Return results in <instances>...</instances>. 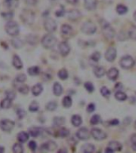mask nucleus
<instances>
[{
	"mask_svg": "<svg viewBox=\"0 0 136 153\" xmlns=\"http://www.w3.org/2000/svg\"><path fill=\"white\" fill-rule=\"evenodd\" d=\"M26 112L24 111V110H22V109L18 110V117L20 118V119H22V118H23L24 117L26 116Z\"/></svg>",
	"mask_w": 136,
	"mask_h": 153,
	"instance_id": "603ef678",
	"label": "nucleus"
},
{
	"mask_svg": "<svg viewBox=\"0 0 136 153\" xmlns=\"http://www.w3.org/2000/svg\"><path fill=\"white\" fill-rule=\"evenodd\" d=\"M115 97H116V99L119 101H125L127 100V96L125 93L123 92H121V91H119V92H116V94H115Z\"/></svg>",
	"mask_w": 136,
	"mask_h": 153,
	"instance_id": "473e14b6",
	"label": "nucleus"
},
{
	"mask_svg": "<svg viewBox=\"0 0 136 153\" xmlns=\"http://www.w3.org/2000/svg\"><path fill=\"white\" fill-rule=\"evenodd\" d=\"M46 108L48 111H54L57 108V103L56 101H49L47 103Z\"/></svg>",
	"mask_w": 136,
	"mask_h": 153,
	"instance_id": "4c0bfd02",
	"label": "nucleus"
},
{
	"mask_svg": "<svg viewBox=\"0 0 136 153\" xmlns=\"http://www.w3.org/2000/svg\"><path fill=\"white\" fill-rule=\"evenodd\" d=\"M85 88L86 89L88 92L92 93L94 91V85H93V83L90 82H87L85 83Z\"/></svg>",
	"mask_w": 136,
	"mask_h": 153,
	"instance_id": "c03bdc74",
	"label": "nucleus"
},
{
	"mask_svg": "<svg viewBox=\"0 0 136 153\" xmlns=\"http://www.w3.org/2000/svg\"><path fill=\"white\" fill-rule=\"evenodd\" d=\"M11 44L12 46L16 49H20L23 46V42L21 40L20 38H14L11 40Z\"/></svg>",
	"mask_w": 136,
	"mask_h": 153,
	"instance_id": "bb28decb",
	"label": "nucleus"
},
{
	"mask_svg": "<svg viewBox=\"0 0 136 153\" xmlns=\"http://www.w3.org/2000/svg\"><path fill=\"white\" fill-rule=\"evenodd\" d=\"M103 27V34L107 38H113L115 36V30L108 23H104L103 25H102Z\"/></svg>",
	"mask_w": 136,
	"mask_h": 153,
	"instance_id": "1a4fd4ad",
	"label": "nucleus"
},
{
	"mask_svg": "<svg viewBox=\"0 0 136 153\" xmlns=\"http://www.w3.org/2000/svg\"><path fill=\"white\" fill-rule=\"evenodd\" d=\"M26 2L29 5H35L37 3V0H26Z\"/></svg>",
	"mask_w": 136,
	"mask_h": 153,
	"instance_id": "6e6d98bb",
	"label": "nucleus"
},
{
	"mask_svg": "<svg viewBox=\"0 0 136 153\" xmlns=\"http://www.w3.org/2000/svg\"><path fill=\"white\" fill-rule=\"evenodd\" d=\"M59 50L60 53L63 57L67 56L70 52V46L66 42H62L59 44Z\"/></svg>",
	"mask_w": 136,
	"mask_h": 153,
	"instance_id": "f8f14e48",
	"label": "nucleus"
},
{
	"mask_svg": "<svg viewBox=\"0 0 136 153\" xmlns=\"http://www.w3.org/2000/svg\"><path fill=\"white\" fill-rule=\"evenodd\" d=\"M12 150H13L14 152L15 153H22L23 152V147L22 144L18 143H16L14 144L13 148H12Z\"/></svg>",
	"mask_w": 136,
	"mask_h": 153,
	"instance_id": "c9c22d12",
	"label": "nucleus"
},
{
	"mask_svg": "<svg viewBox=\"0 0 136 153\" xmlns=\"http://www.w3.org/2000/svg\"><path fill=\"white\" fill-rule=\"evenodd\" d=\"M72 32H73V30H72V28L69 25H68V24H64V25L61 26L62 35L71 36L72 34Z\"/></svg>",
	"mask_w": 136,
	"mask_h": 153,
	"instance_id": "f3484780",
	"label": "nucleus"
},
{
	"mask_svg": "<svg viewBox=\"0 0 136 153\" xmlns=\"http://www.w3.org/2000/svg\"><path fill=\"white\" fill-rule=\"evenodd\" d=\"M77 136L78 139L81 140H88L90 137L89 131L86 128H81L77 132Z\"/></svg>",
	"mask_w": 136,
	"mask_h": 153,
	"instance_id": "9d476101",
	"label": "nucleus"
},
{
	"mask_svg": "<svg viewBox=\"0 0 136 153\" xmlns=\"http://www.w3.org/2000/svg\"><path fill=\"white\" fill-rule=\"evenodd\" d=\"M26 80V74H18L17 77H16V81L19 83H23Z\"/></svg>",
	"mask_w": 136,
	"mask_h": 153,
	"instance_id": "49530a36",
	"label": "nucleus"
},
{
	"mask_svg": "<svg viewBox=\"0 0 136 153\" xmlns=\"http://www.w3.org/2000/svg\"><path fill=\"white\" fill-rule=\"evenodd\" d=\"M80 16H81L80 12L78 10H76V9L69 10V13H68V18L71 21L77 20L78 18H80Z\"/></svg>",
	"mask_w": 136,
	"mask_h": 153,
	"instance_id": "4468645a",
	"label": "nucleus"
},
{
	"mask_svg": "<svg viewBox=\"0 0 136 153\" xmlns=\"http://www.w3.org/2000/svg\"><path fill=\"white\" fill-rule=\"evenodd\" d=\"M107 75H108V77L109 79L115 81V80L117 79L119 76V70L116 68H111L108 70Z\"/></svg>",
	"mask_w": 136,
	"mask_h": 153,
	"instance_id": "dca6fc26",
	"label": "nucleus"
},
{
	"mask_svg": "<svg viewBox=\"0 0 136 153\" xmlns=\"http://www.w3.org/2000/svg\"><path fill=\"white\" fill-rule=\"evenodd\" d=\"M34 18H35L34 13L28 9L23 10L21 14V19L26 25H32L34 21Z\"/></svg>",
	"mask_w": 136,
	"mask_h": 153,
	"instance_id": "f03ea898",
	"label": "nucleus"
},
{
	"mask_svg": "<svg viewBox=\"0 0 136 153\" xmlns=\"http://www.w3.org/2000/svg\"><path fill=\"white\" fill-rule=\"evenodd\" d=\"M132 149L135 152H136V143H133V144H132Z\"/></svg>",
	"mask_w": 136,
	"mask_h": 153,
	"instance_id": "680f3d73",
	"label": "nucleus"
},
{
	"mask_svg": "<svg viewBox=\"0 0 136 153\" xmlns=\"http://www.w3.org/2000/svg\"><path fill=\"white\" fill-rule=\"evenodd\" d=\"M14 127V122L8 119H3L0 121V128L4 132H10Z\"/></svg>",
	"mask_w": 136,
	"mask_h": 153,
	"instance_id": "423d86ee",
	"label": "nucleus"
},
{
	"mask_svg": "<svg viewBox=\"0 0 136 153\" xmlns=\"http://www.w3.org/2000/svg\"><path fill=\"white\" fill-rule=\"evenodd\" d=\"M58 76L61 80H66L69 76V74L65 69H61L58 72Z\"/></svg>",
	"mask_w": 136,
	"mask_h": 153,
	"instance_id": "58836bf2",
	"label": "nucleus"
},
{
	"mask_svg": "<svg viewBox=\"0 0 136 153\" xmlns=\"http://www.w3.org/2000/svg\"><path fill=\"white\" fill-rule=\"evenodd\" d=\"M106 152H113V151L110 148H106V150H105Z\"/></svg>",
	"mask_w": 136,
	"mask_h": 153,
	"instance_id": "052dcab7",
	"label": "nucleus"
},
{
	"mask_svg": "<svg viewBox=\"0 0 136 153\" xmlns=\"http://www.w3.org/2000/svg\"><path fill=\"white\" fill-rule=\"evenodd\" d=\"M39 109V105L38 103L36 101H32L30 105V107H29V110L30 112H37L38 110Z\"/></svg>",
	"mask_w": 136,
	"mask_h": 153,
	"instance_id": "ea45409f",
	"label": "nucleus"
},
{
	"mask_svg": "<svg viewBox=\"0 0 136 153\" xmlns=\"http://www.w3.org/2000/svg\"><path fill=\"white\" fill-rule=\"evenodd\" d=\"M110 124L111 125H118L119 124V120H111V121L110 122Z\"/></svg>",
	"mask_w": 136,
	"mask_h": 153,
	"instance_id": "bf43d9fd",
	"label": "nucleus"
},
{
	"mask_svg": "<svg viewBox=\"0 0 136 153\" xmlns=\"http://www.w3.org/2000/svg\"><path fill=\"white\" fill-rule=\"evenodd\" d=\"M66 2H68L69 3H71V4H76L78 2V0H66Z\"/></svg>",
	"mask_w": 136,
	"mask_h": 153,
	"instance_id": "13d9d810",
	"label": "nucleus"
},
{
	"mask_svg": "<svg viewBox=\"0 0 136 153\" xmlns=\"http://www.w3.org/2000/svg\"><path fill=\"white\" fill-rule=\"evenodd\" d=\"M100 121H101V118H100V117L99 116V115L95 114L94 115V116H93V117L91 118V124L93 125H98L99 123H100Z\"/></svg>",
	"mask_w": 136,
	"mask_h": 153,
	"instance_id": "a19ab883",
	"label": "nucleus"
},
{
	"mask_svg": "<svg viewBox=\"0 0 136 153\" xmlns=\"http://www.w3.org/2000/svg\"><path fill=\"white\" fill-rule=\"evenodd\" d=\"M43 129L39 127H32L29 129V132H30V134L31 136L33 137H37L41 133H42Z\"/></svg>",
	"mask_w": 136,
	"mask_h": 153,
	"instance_id": "a211bd4d",
	"label": "nucleus"
},
{
	"mask_svg": "<svg viewBox=\"0 0 136 153\" xmlns=\"http://www.w3.org/2000/svg\"><path fill=\"white\" fill-rule=\"evenodd\" d=\"M12 105V102H11V100H10L9 98H5V99H3L2 101H1V104H0V106L2 109H7L9 108Z\"/></svg>",
	"mask_w": 136,
	"mask_h": 153,
	"instance_id": "c85d7f7f",
	"label": "nucleus"
},
{
	"mask_svg": "<svg viewBox=\"0 0 136 153\" xmlns=\"http://www.w3.org/2000/svg\"><path fill=\"white\" fill-rule=\"evenodd\" d=\"M131 140L132 143H136V133H135V134L131 136Z\"/></svg>",
	"mask_w": 136,
	"mask_h": 153,
	"instance_id": "4d7b16f0",
	"label": "nucleus"
},
{
	"mask_svg": "<svg viewBox=\"0 0 136 153\" xmlns=\"http://www.w3.org/2000/svg\"><path fill=\"white\" fill-rule=\"evenodd\" d=\"M91 134L96 140H103L107 138V134L99 128H93L91 131Z\"/></svg>",
	"mask_w": 136,
	"mask_h": 153,
	"instance_id": "6e6552de",
	"label": "nucleus"
},
{
	"mask_svg": "<svg viewBox=\"0 0 136 153\" xmlns=\"http://www.w3.org/2000/svg\"><path fill=\"white\" fill-rule=\"evenodd\" d=\"M29 148H30L31 150L33 151V152H35V150L37 149L38 148V145H37V144L35 141H30V143H29Z\"/></svg>",
	"mask_w": 136,
	"mask_h": 153,
	"instance_id": "3c124183",
	"label": "nucleus"
},
{
	"mask_svg": "<svg viewBox=\"0 0 136 153\" xmlns=\"http://www.w3.org/2000/svg\"><path fill=\"white\" fill-rule=\"evenodd\" d=\"M2 16L5 19H7V20H10L14 17V13L13 12H7V13H3L2 14Z\"/></svg>",
	"mask_w": 136,
	"mask_h": 153,
	"instance_id": "09e8293b",
	"label": "nucleus"
},
{
	"mask_svg": "<svg viewBox=\"0 0 136 153\" xmlns=\"http://www.w3.org/2000/svg\"><path fill=\"white\" fill-rule=\"evenodd\" d=\"M72 124L75 127H79L82 124V118L80 117L79 115H74L72 117Z\"/></svg>",
	"mask_w": 136,
	"mask_h": 153,
	"instance_id": "5701e85b",
	"label": "nucleus"
},
{
	"mask_svg": "<svg viewBox=\"0 0 136 153\" xmlns=\"http://www.w3.org/2000/svg\"><path fill=\"white\" fill-rule=\"evenodd\" d=\"M0 152H4V148L2 146H0Z\"/></svg>",
	"mask_w": 136,
	"mask_h": 153,
	"instance_id": "0e129e2a",
	"label": "nucleus"
},
{
	"mask_svg": "<svg viewBox=\"0 0 136 153\" xmlns=\"http://www.w3.org/2000/svg\"><path fill=\"white\" fill-rule=\"evenodd\" d=\"M5 30L7 33L10 36H16L19 34V26H18V23L14 22V21H9L7 24H6Z\"/></svg>",
	"mask_w": 136,
	"mask_h": 153,
	"instance_id": "7ed1b4c3",
	"label": "nucleus"
},
{
	"mask_svg": "<svg viewBox=\"0 0 136 153\" xmlns=\"http://www.w3.org/2000/svg\"><path fill=\"white\" fill-rule=\"evenodd\" d=\"M42 91H43V87H42L41 84H36L35 85H33V88H32V93L35 97L39 96Z\"/></svg>",
	"mask_w": 136,
	"mask_h": 153,
	"instance_id": "4be33fe9",
	"label": "nucleus"
},
{
	"mask_svg": "<svg viewBox=\"0 0 136 153\" xmlns=\"http://www.w3.org/2000/svg\"><path fill=\"white\" fill-rule=\"evenodd\" d=\"M134 18H135V20L136 21V11L135 12V14H134Z\"/></svg>",
	"mask_w": 136,
	"mask_h": 153,
	"instance_id": "69168bd1",
	"label": "nucleus"
},
{
	"mask_svg": "<svg viewBox=\"0 0 136 153\" xmlns=\"http://www.w3.org/2000/svg\"><path fill=\"white\" fill-rule=\"evenodd\" d=\"M28 74L30 76H37L40 74V68L38 66H32L28 69Z\"/></svg>",
	"mask_w": 136,
	"mask_h": 153,
	"instance_id": "2f4dec72",
	"label": "nucleus"
},
{
	"mask_svg": "<svg viewBox=\"0 0 136 153\" xmlns=\"http://www.w3.org/2000/svg\"><path fill=\"white\" fill-rule=\"evenodd\" d=\"M18 140L21 143H26L29 140V134L26 132H21L18 134Z\"/></svg>",
	"mask_w": 136,
	"mask_h": 153,
	"instance_id": "393cba45",
	"label": "nucleus"
},
{
	"mask_svg": "<svg viewBox=\"0 0 136 153\" xmlns=\"http://www.w3.org/2000/svg\"><path fill=\"white\" fill-rule=\"evenodd\" d=\"M95 151V146L92 144H85L81 148V152L85 153H92Z\"/></svg>",
	"mask_w": 136,
	"mask_h": 153,
	"instance_id": "aec40b11",
	"label": "nucleus"
},
{
	"mask_svg": "<svg viewBox=\"0 0 136 153\" xmlns=\"http://www.w3.org/2000/svg\"><path fill=\"white\" fill-rule=\"evenodd\" d=\"M105 69L102 66H97L94 69V74L97 77H102L105 74Z\"/></svg>",
	"mask_w": 136,
	"mask_h": 153,
	"instance_id": "cd10ccee",
	"label": "nucleus"
},
{
	"mask_svg": "<svg viewBox=\"0 0 136 153\" xmlns=\"http://www.w3.org/2000/svg\"><path fill=\"white\" fill-rule=\"evenodd\" d=\"M135 128L136 129V121H135Z\"/></svg>",
	"mask_w": 136,
	"mask_h": 153,
	"instance_id": "338daca9",
	"label": "nucleus"
},
{
	"mask_svg": "<svg viewBox=\"0 0 136 153\" xmlns=\"http://www.w3.org/2000/svg\"><path fill=\"white\" fill-rule=\"evenodd\" d=\"M91 58L93 59V61H98L100 59V54L99 52H95V53H93V54H92Z\"/></svg>",
	"mask_w": 136,
	"mask_h": 153,
	"instance_id": "8fccbe9b",
	"label": "nucleus"
},
{
	"mask_svg": "<svg viewBox=\"0 0 136 153\" xmlns=\"http://www.w3.org/2000/svg\"><path fill=\"white\" fill-rule=\"evenodd\" d=\"M65 123V119L61 117H54V127H61L62 125H64Z\"/></svg>",
	"mask_w": 136,
	"mask_h": 153,
	"instance_id": "a878e982",
	"label": "nucleus"
},
{
	"mask_svg": "<svg viewBox=\"0 0 136 153\" xmlns=\"http://www.w3.org/2000/svg\"><path fill=\"white\" fill-rule=\"evenodd\" d=\"M27 42L30 45H36L38 43V37L34 34H30L27 36Z\"/></svg>",
	"mask_w": 136,
	"mask_h": 153,
	"instance_id": "72a5a7b5",
	"label": "nucleus"
},
{
	"mask_svg": "<svg viewBox=\"0 0 136 153\" xmlns=\"http://www.w3.org/2000/svg\"><path fill=\"white\" fill-rule=\"evenodd\" d=\"M85 6L87 10H95L97 6V0H85Z\"/></svg>",
	"mask_w": 136,
	"mask_h": 153,
	"instance_id": "2eb2a0df",
	"label": "nucleus"
},
{
	"mask_svg": "<svg viewBox=\"0 0 136 153\" xmlns=\"http://www.w3.org/2000/svg\"><path fill=\"white\" fill-rule=\"evenodd\" d=\"M56 148H57V144L54 141H51V140L41 145V149L46 151H51V152L56 150Z\"/></svg>",
	"mask_w": 136,
	"mask_h": 153,
	"instance_id": "ddd939ff",
	"label": "nucleus"
},
{
	"mask_svg": "<svg viewBox=\"0 0 136 153\" xmlns=\"http://www.w3.org/2000/svg\"><path fill=\"white\" fill-rule=\"evenodd\" d=\"M81 31L86 34H93L96 31V26L93 22L87 21L81 26Z\"/></svg>",
	"mask_w": 136,
	"mask_h": 153,
	"instance_id": "20e7f679",
	"label": "nucleus"
},
{
	"mask_svg": "<svg viewBox=\"0 0 136 153\" xmlns=\"http://www.w3.org/2000/svg\"><path fill=\"white\" fill-rule=\"evenodd\" d=\"M63 93V88L61 85L59 84L58 82H55L54 85V93L56 96H61Z\"/></svg>",
	"mask_w": 136,
	"mask_h": 153,
	"instance_id": "b1692460",
	"label": "nucleus"
},
{
	"mask_svg": "<svg viewBox=\"0 0 136 153\" xmlns=\"http://www.w3.org/2000/svg\"><path fill=\"white\" fill-rule=\"evenodd\" d=\"M18 3V0H4V5L7 8H15Z\"/></svg>",
	"mask_w": 136,
	"mask_h": 153,
	"instance_id": "c756f323",
	"label": "nucleus"
},
{
	"mask_svg": "<svg viewBox=\"0 0 136 153\" xmlns=\"http://www.w3.org/2000/svg\"><path fill=\"white\" fill-rule=\"evenodd\" d=\"M69 135V130L65 128H61L57 133V136L61 137H67Z\"/></svg>",
	"mask_w": 136,
	"mask_h": 153,
	"instance_id": "f704fd0d",
	"label": "nucleus"
},
{
	"mask_svg": "<svg viewBox=\"0 0 136 153\" xmlns=\"http://www.w3.org/2000/svg\"><path fill=\"white\" fill-rule=\"evenodd\" d=\"M100 93H101V94L103 95V97H108L111 94L110 90L108 88H106V87H102L101 89H100Z\"/></svg>",
	"mask_w": 136,
	"mask_h": 153,
	"instance_id": "a18cd8bd",
	"label": "nucleus"
},
{
	"mask_svg": "<svg viewBox=\"0 0 136 153\" xmlns=\"http://www.w3.org/2000/svg\"><path fill=\"white\" fill-rule=\"evenodd\" d=\"M6 96H7V98H9V99L12 101V100H14L15 98L16 93H14V91H13V90H9V91H7V92L6 93Z\"/></svg>",
	"mask_w": 136,
	"mask_h": 153,
	"instance_id": "de8ad7c7",
	"label": "nucleus"
},
{
	"mask_svg": "<svg viewBox=\"0 0 136 153\" xmlns=\"http://www.w3.org/2000/svg\"><path fill=\"white\" fill-rule=\"evenodd\" d=\"M120 66L122 68L126 69H129L132 68L135 65V61L131 56H124L120 60Z\"/></svg>",
	"mask_w": 136,
	"mask_h": 153,
	"instance_id": "39448f33",
	"label": "nucleus"
},
{
	"mask_svg": "<svg viewBox=\"0 0 136 153\" xmlns=\"http://www.w3.org/2000/svg\"><path fill=\"white\" fill-rule=\"evenodd\" d=\"M95 105L92 103V104H89V105H88V106L87 111L88 112H94V110H95Z\"/></svg>",
	"mask_w": 136,
	"mask_h": 153,
	"instance_id": "864d4df0",
	"label": "nucleus"
},
{
	"mask_svg": "<svg viewBox=\"0 0 136 153\" xmlns=\"http://www.w3.org/2000/svg\"><path fill=\"white\" fill-rule=\"evenodd\" d=\"M117 51L114 47H110L108 49V50L105 53V58L108 61H113L116 58Z\"/></svg>",
	"mask_w": 136,
	"mask_h": 153,
	"instance_id": "9b49d317",
	"label": "nucleus"
},
{
	"mask_svg": "<svg viewBox=\"0 0 136 153\" xmlns=\"http://www.w3.org/2000/svg\"><path fill=\"white\" fill-rule=\"evenodd\" d=\"M116 11L118 12V14L119 15H124L127 12V7L126 6L122 5V4H119V5L117 6L116 7Z\"/></svg>",
	"mask_w": 136,
	"mask_h": 153,
	"instance_id": "e433bc0d",
	"label": "nucleus"
},
{
	"mask_svg": "<svg viewBox=\"0 0 136 153\" xmlns=\"http://www.w3.org/2000/svg\"><path fill=\"white\" fill-rule=\"evenodd\" d=\"M108 148H110L113 152L120 151L122 149V144L120 143H119L118 141H111L108 144Z\"/></svg>",
	"mask_w": 136,
	"mask_h": 153,
	"instance_id": "6ab92c4d",
	"label": "nucleus"
},
{
	"mask_svg": "<svg viewBox=\"0 0 136 153\" xmlns=\"http://www.w3.org/2000/svg\"><path fill=\"white\" fill-rule=\"evenodd\" d=\"M18 91L19 93H21L22 94H27L29 93V86L26 85H23L22 86L18 87Z\"/></svg>",
	"mask_w": 136,
	"mask_h": 153,
	"instance_id": "37998d69",
	"label": "nucleus"
},
{
	"mask_svg": "<svg viewBox=\"0 0 136 153\" xmlns=\"http://www.w3.org/2000/svg\"><path fill=\"white\" fill-rule=\"evenodd\" d=\"M44 27L46 30V31H48L49 33H53L57 28V25H56L55 20L52 19V18H47L44 23Z\"/></svg>",
	"mask_w": 136,
	"mask_h": 153,
	"instance_id": "0eeeda50",
	"label": "nucleus"
},
{
	"mask_svg": "<svg viewBox=\"0 0 136 153\" xmlns=\"http://www.w3.org/2000/svg\"><path fill=\"white\" fill-rule=\"evenodd\" d=\"M72 98L69 96H66V97H64L62 100V105L64 106V108H69L72 106Z\"/></svg>",
	"mask_w": 136,
	"mask_h": 153,
	"instance_id": "7c9ffc66",
	"label": "nucleus"
},
{
	"mask_svg": "<svg viewBox=\"0 0 136 153\" xmlns=\"http://www.w3.org/2000/svg\"><path fill=\"white\" fill-rule=\"evenodd\" d=\"M56 38L51 34H47L44 36L41 39V44L42 46L46 49L54 48L56 43Z\"/></svg>",
	"mask_w": 136,
	"mask_h": 153,
	"instance_id": "f257e3e1",
	"label": "nucleus"
},
{
	"mask_svg": "<svg viewBox=\"0 0 136 153\" xmlns=\"http://www.w3.org/2000/svg\"><path fill=\"white\" fill-rule=\"evenodd\" d=\"M64 15V10L63 9V8H61L60 10H57L56 12V16H57V17H61V16H63Z\"/></svg>",
	"mask_w": 136,
	"mask_h": 153,
	"instance_id": "5fc2aeb1",
	"label": "nucleus"
},
{
	"mask_svg": "<svg viewBox=\"0 0 136 153\" xmlns=\"http://www.w3.org/2000/svg\"><path fill=\"white\" fill-rule=\"evenodd\" d=\"M58 152H67V150L65 148H62V149L58 151Z\"/></svg>",
	"mask_w": 136,
	"mask_h": 153,
	"instance_id": "e2e57ef3",
	"label": "nucleus"
},
{
	"mask_svg": "<svg viewBox=\"0 0 136 153\" xmlns=\"http://www.w3.org/2000/svg\"><path fill=\"white\" fill-rule=\"evenodd\" d=\"M13 66L15 67L17 69H21L23 66L22 61L21 60V58L18 55H14L13 58Z\"/></svg>",
	"mask_w": 136,
	"mask_h": 153,
	"instance_id": "412c9836",
	"label": "nucleus"
},
{
	"mask_svg": "<svg viewBox=\"0 0 136 153\" xmlns=\"http://www.w3.org/2000/svg\"><path fill=\"white\" fill-rule=\"evenodd\" d=\"M129 37L134 40H136V26H132L129 30Z\"/></svg>",
	"mask_w": 136,
	"mask_h": 153,
	"instance_id": "79ce46f5",
	"label": "nucleus"
}]
</instances>
